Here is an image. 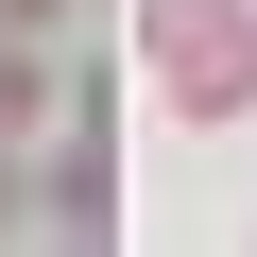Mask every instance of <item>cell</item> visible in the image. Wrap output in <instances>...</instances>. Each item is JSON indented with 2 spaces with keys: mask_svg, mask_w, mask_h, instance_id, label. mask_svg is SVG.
<instances>
[{
  "mask_svg": "<svg viewBox=\"0 0 257 257\" xmlns=\"http://www.w3.org/2000/svg\"><path fill=\"white\" fill-rule=\"evenodd\" d=\"M138 69L172 120H240L257 103V0H138Z\"/></svg>",
  "mask_w": 257,
  "mask_h": 257,
  "instance_id": "cell-1",
  "label": "cell"
},
{
  "mask_svg": "<svg viewBox=\"0 0 257 257\" xmlns=\"http://www.w3.org/2000/svg\"><path fill=\"white\" fill-rule=\"evenodd\" d=\"M52 223H69V240H103V120L52 155Z\"/></svg>",
  "mask_w": 257,
  "mask_h": 257,
  "instance_id": "cell-2",
  "label": "cell"
},
{
  "mask_svg": "<svg viewBox=\"0 0 257 257\" xmlns=\"http://www.w3.org/2000/svg\"><path fill=\"white\" fill-rule=\"evenodd\" d=\"M52 120V69H35V35H0V138H35Z\"/></svg>",
  "mask_w": 257,
  "mask_h": 257,
  "instance_id": "cell-3",
  "label": "cell"
},
{
  "mask_svg": "<svg viewBox=\"0 0 257 257\" xmlns=\"http://www.w3.org/2000/svg\"><path fill=\"white\" fill-rule=\"evenodd\" d=\"M18 206H35V189H18V138H0V240H18Z\"/></svg>",
  "mask_w": 257,
  "mask_h": 257,
  "instance_id": "cell-4",
  "label": "cell"
},
{
  "mask_svg": "<svg viewBox=\"0 0 257 257\" xmlns=\"http://www.w3.org/2000/svg\"><path fill=\"white\" fill-rule=\"evenodd\" d=\"M35 18H69V0H0V35H35Z\"/></svg>",
  "mask_w": 257,
  "mask_h": 257,
  "instance_id": "cell-5",
  "label": "cell"
}]
</instances>
